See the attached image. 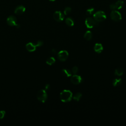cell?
<instances>
[{
    "label": "cell",
    "instance_id": "4",
    "mask_svg": "<svg viewBox=\"0 0 126 126\" xmlns=\"http://www.w3.org/2000/svg\"><path fill=\"white\" fill-rule=\"evenodd\" d=\"M38 100L43 103H44L47 99V94L45 90H41L37 94Z\"/></svg>",
    "mask_w": 126,
    "mask_h": 126
},
{
    "label": "cell",
    "instance_id": "2",
    "mask_svg": "<svg viewBox=\"0 0 126 126\" xmlns=\"http://www.w3.org/2000/svg\"><path fill=\"white\" fill-rule=\"evenodd\" d=\"M43 44V42L41 41H38L36 44L29 43L26 45V48L29 52H34L36 50L37 47H40L42 46Z\"/></svg>",
    "mask_w": 126,
    "mask_h": 126
},
{
    "label": "cell",
    "instance_id": "15",
    "mask_svg": "<svg viewBox=\"0 0 126 126\" xmlns=\"http://www.w3.org/2000/svg\"><path fill=\"white\" fill-rule=\"evenodd\" d=\"M115 6H116V9H121L124 5V3L123 1H121V0H119L117 2L115 3Z\"/></svg>",
    "mask_w": 126,
    "mask_h": 126
},
{
    "label": "cell",
    "instance_id": "6",
    "mask_svg": "<svg viewBox=\"0 0 126 126\" xmlns=\"http://www.w3.org/2000/svg\"><path fill=\"white\" fill-rule=\"evenodd\" d=\"M110 17L114 21L118 22L122 19L121 14L116 10H112L110 13Z\"/></svg>",
    "mask_w": 126,
    "mask_h": 126
},
{
    "label": "cell",
    "instance_id": "8",
    "mask_svg": "<svg viewBox=\"0 0 126 126\" xmlns=\"http://www.w3.org/2000/svg\"><path fill=\"white\" fill-rule=\"evenodd\" d=\"M58 59L64 62L69 57V53L66 50H62L60 51L57 55Z\"/></svg>",
    "mask_w": 126,
    "mask_h": 126
},
{
    "label": "cell",
    "instance_id": "27",
    "mask_svg": "<svg viewBox=\"0 0 126 126\" xmlns=\"http://www.w3.org/2000/svg\"><path fill=\"white\" fill-rule=\"evenodd\" d=\"M49 86H49V84H46V86H45V90H48L49 89Z\"/></svg>",
    "mask_w": 126,
    "mask_h": 126
},
{
    "label": "cell",
    "instance_id": "28",
    "mask_svg": "<svg viewBox=\"0 0 126 126\" xmlns=\"http://www.w3.org/2000/svg\"><path fill=\"white\" fill-rule=\"evenodd\" d=\"M49 1H52V2H53V1H55V0H49Z\"/></svg>",
    "mask_w": 126,
    "mask_h": 126
},
{
    "label": "cell",
    "instance_id": "10",
    "mask_svg": "<svg viewBox=\"0 0 126 126\" xmlns=\"http://www.w3.org/2000/svg\"><path fill=\"white\" fill-rule=\"evenodd\" d=\"M70 80L71 83L73 84H74L75 85H78L82 82V78L80 76L75 75L71 76Z\"/></svg>",
    "mask_w": 126,
    "mask_h": 126
},
{
    "label": "cell",
    "instance_id": "18",
    "mask_svg": "<svg viewBox=\"0 0 126 126\" xmlns=\"http://www.w3.org/2000/svg\"><path fill=\"white\" fill-rule=\"evenodd\" d=\"M123 73H124V71L121 68L117 69L115 70V75L117 76H122L123 75Z\"/></svg>",
    "mask_w": 126,
    "mask_h": 126
},
{
    "label": "cell",
    "instance_id": "12",
    "mask_svg": "<svg viewBox=\"0 0 126 126\" xmlns=\"http://www.w3.org/2000/svg\"><path fill=\"white\" fill-rule=\"evenodd\" d=\"M94 50L97 53H101L103 50V46L101 44H96L94 46Z\"/></svg>",
    "mask_w": 126,
    "mask_h": 126
},
{
    "label": "cell",
    "instance_id": "25",
    "mask_svg": "<svg viewBox=\"0 0 126 126\" xmlns=\"http://www.w3.org/2000/svg\"><path fill=\"white\" fill-rule=\"evenodd\" d=\"M109 7L110 8V9H111L112 10H116V6L114 4H112L110 5Z\"/></svg>",
    "mask_w": 126,
    "mask_h": 126
},
{
    "label": "cell",
    "instance_id": "21",
    "mask_svg": "<svg viewBox=\"0 0 126 126\" xmlns=\"http://www.w3.org/2000/svg\"><path fill=\"white\" fill-rule=\"evenodd\" d=\"M94 12V8H90L89 9H88L86 12V14L88 16H90V15H91Z\"/></svg>",
    "mask_w": 126,
    "mask_h": 126
},
{
    "label": "cell",
    "instance_id": "11",
    "mask_svg": "<svg viewBox=\"0 0 126 126\" xmlns=\"http://www.w3.org/2000/svg\"><path fill=\"white\" fill-rule=\"evenodd\" d=\"M26 10V8L23 6H19L16 7L14 10V13L17 15H22Z\"/></svg>",
    "mask_w": 126,
    "mask_h": 126
},
{
    "label": "cell",
    "instance_id": "22",
    "mask_svg": "<svg viewBox=\"0 0 126 126\" xmlns=\"http://www.w3.org/2000/svg\"><path fill=\"white\" fill-rule=\"evenodd\" d=\"M71 12V9L70 7H67L65 8V10H64V15H68Z\"/></svg>",
    "mask_w": 126,
    "mask_h": 126
},
{
    "label": "cell",
    "instance_id": "7",
    "mask_svg": "<svg viewBox=\"0 0 126 126\" xmlns=\"http://www.w3.org/2000/svg\"><path fill=\"white\" fill-rule=\"evenodd\" d=\"M7 23L10 26H16L17 28H20V25L17 24V19L14 16H9L6 20Z\"/></svg>",
    "mask_w": 126,
    "mask_h": 126
},
{
    "label": "cell",
    "instance_id": "3",
    "mask_svg": "<svg viewBox=\"0 0 126 126\" xmlns=\"http://www.w3.org/2000/svg\"><path fill=\"white\" fill-rule=\"evenodd\" d=\"M93 17L94 19L98 22H102L107 19V15L106 13L102 11L97 12L94 14Z\"/></svg>",
    "mask_w": 126,
    "mask_h": 126
},
{
    "label": "cell",
    "instance_id": "24",
    "mask_svg": "<svg viewBox=\"0 0 126 126\" xmlns=\"http://www.w3.org/2000/svg\"><path fill=\"white\" fill-rule=\"evenodd\" d=\"M78 69L77 67H74L72 69V72L73 73H74L75 75H76V73H77L78 72Z\"/></svg>",
    "mask_w": 126,
    "mask_h": 126
},
{
    "label": "cell",
    "instance_id": "9",
    "mask_svg": "<svg viewBox=\"0 0 126 126\" xmlns=\"http://www.w3.org/2000/svg\"><path fill=\"white\" fill-rule=\"evenodd\" d=\"M53 18L57 22H61L64 20L65 16L64 14H63L60 11L55 12L53 14Z\"/></svg>",
    "mask_w": 126,
    "mask_h": 126
},
{
    "label": "cell",
    "instance_id": "13",
    "mask_svg": "<svg viewBox=\"0 0 126 126\" xmlns=\"http://www.w3.org/2000/svg\"><path fill=\"white\" fill-rule=\"evenodd\" d=\"M62 73L63 75L67 77H69L71 76H72V73L71 71L68 69H63L62 70Z\"/></svg>",
    "mask_w": 126,
    "mask_h": 126
},
{
    "label": "cell",
    "instance_id": "19",
    "mask_svg": "<svg viewBox=\"0 0 126 126\" xmlns=\"http://www.w3.org/2000/svg\"><path fill=\"white\" fill-rule=\"evenodd\" d=\"M55 62H56V60L54 57H50L47 59L46 63L47 65L51 66L52 65H53V64H54Z\"/></svg>",
    "mask_w": 126,
    "mask_h": 126
},
{
    "label": "cell",
    "instance_id": "16",
    "mask_svg": "<svg viewBox=\"0 0 126 126\" xmlns=\"http://www.w3.org/2000/svg\"><path fill=\"white\" fill-rule=\"evenodd\" d=\"M92 33L91 31H87L85 34H84V38H85V39L87 40H90L92 39Z\"/></svg>",
    "mask_w": 126,
    "mask_h": 126
},
{
    "label": "cell",
    "instance_id": "17",
    "mask_svg": "<svg viewBox=\"0 0 126 126\" xmlns=\"http://www.w3.org/2000/svg\"><path fill=\"white\" fill-rule=\"evenodd\" d=\"M122 83V79L120 78H115L113 80V85L114 86H117L120 85Z\"/></svg>",
    "mask_w": 126,
    "mask_h": 126
},
{
    "label": "cell",
    "instance_id": "23",
    "mask_svg": "<svg viewBox=\"0 0 126 126\" xmlns=\"http://www.w3.org/2000/svg\"><path fill=\"white\" fill-rule=\"evenodd\" d=\"M6 114V112L4 110H2L0 111V119H3Z\"/></svg>",
    "mask_w": 126,
    "mask_h": 126
},
{
    "label": "cell",
    "instance_id": "26",
    "mask_svg": "<svg viewBox=\"0 0 126 126\" xmlns=\"http://www.w3.org/2000/svg\"><path fill=\"white\" fill-rule=\"evenodd\" d=\"M56 53H57V52H56V50H55V49H52V50H51V53H52V54L55 55V54H56Z\"/></svg>",
    "mask_w": 126,
    "mask_h": 126
},
{
    "label": "cell",
    "instance_id": "20",
    "mask_svg": "<svg viewBox=\"0 0 126 126\" xmlns=\"http://www.w3.org/2000/svg\"><path fill=\"white\" fill-rule=\"evenodd\" d=\"M82 97V94L80 93H76L74 96L73 97V99L74 100H75L76 101H79V100H80V99Z\"/></svg>",
    "mask_w": 126,
    "mask_h": 126
},
{
    "label": "cell",
    "instance_id": "5",
    "mask_svg": "<svg viewBox=\"0 0 126 126\" xmlns=\"http://www.w3.org/2000/svg\"><path fill=\"white\" fill-rule=\"evenodd\" d=\"M85 25L88 28L92 29L98 25V22L91 17H88L85 20Z\"/></svg>",
    "mask_w": 126,
    "mask_h": 126
},
{
    "label": "cell",
    "instance_id": "14",
    "mask_svg": "<svg viewBox=\"0 0 126 126\" xmlns=\"http://www.w3.org/2000/svg\"><path fill=\"white\" fill-rule=\"evenodd\" d=\"M65 22L66 24L70 27H72L73 25H74V21L73 20V19L70 18V17H68L67 18H66V20H65Z\"/></svg>",
    "mask_w": 126,
    "mask_h": 126
},
{
    "label": "cell",
    "instance_id": "1",
    "mask_svg": "<svg viewBox=\"0 0 126 126\" xmlns=\"http://www.w3.org/2000/svg\"><path fill=\"white\" fill-rule=\"evenodd\" d=\"M60 97L62 101L64 102H69L72 98V93L69 90H65L60 93Z\"/></svg>",
    "mask_w": 126,
    "mask_h": 126
}]
</instances>
